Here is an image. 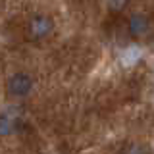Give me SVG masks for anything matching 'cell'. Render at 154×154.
I'll use <instances>...</instances> for the list:
<instances>
[{"label":"cell","instance_id":"cell-1","mask_svg":"<svg viewBox=\"0 0 154 154\" xmlns=\"http://www.w3.org/2000/svg\"><path fill=\"white\" fill-rule=\"evenodd\" d=\"M54 19L50 16H46V14H37V16H33L31 19L27 21V27H25V33H27V38H31V41H45L54 33Z\"/></svg>","mask_w":154,"mask_h":154},{"label":"cell","instance_id":"cell-2","mask_svg":"<svg viewBox=\"0 0 154 154\" xmlns=\"http://www.w3.org/2000/svg\"><path fill=\"white\" fill-rule=\"evenodd\" d=\"M33 87H35V81L33 77L25 73V71H17V73L10 75L6 81V93L12 96V98H25L27 94H31Z\"/></svg>","mask_w":154,"mask_h":154},{"label":"cell","instance_id":"cell-4","mask_svg":"<svg viewBox=\"0 0 154 154\" xmlns=\"http://www.w3.org/2000/svg\"><path fill=\"white\" fill-rule=\"evenodd\" d=\"M17 127V119L14 114L10 112H4L0 114V137H8V135H12L16 131Z\"/></svg>","mask_w":154,"mask_h":154},{"label":"cell","instance_id":"cell-3","mask_svg":"<svg viewBox=\"0 0 154 154\" xmlns=\"http://www.w3.org/2000/svg\"><path fill=\"white\" fill-rule=\"evenodd\" d=\"M127 31L133 38H146L152 33V19L146 14H133L127 21Z\"/></svg>","mask_w":154,"mask_h":154},{"label":"cell","instance_id":"cell-6","mask_svg":"<svg viewBox=\"0 0 154 154\" xmlns=\"http://www.w3.org/2000/svg\"><path fill=\"white\" fill-rule=\"evenodd\" d=\"M129 2H131V0H108V8L118 14V12H123V10L129 6Z\"/></svg>","mask_w":154,"mask_h":154},{"label":"cell","instance_id":"cell-5","mask_svg":"<svg viewBox=\"0 0 154 154\" xmlns=\"http://www.w3.org/2000/svg\"><path fill=\"white\" fill-rule=\"evenodd\" d=\"M118 154H152L150 146L143 141H131V143H125L122 148H119Z\"/></svg>","mask_w":154,"mask_h":154}]
</instances>
